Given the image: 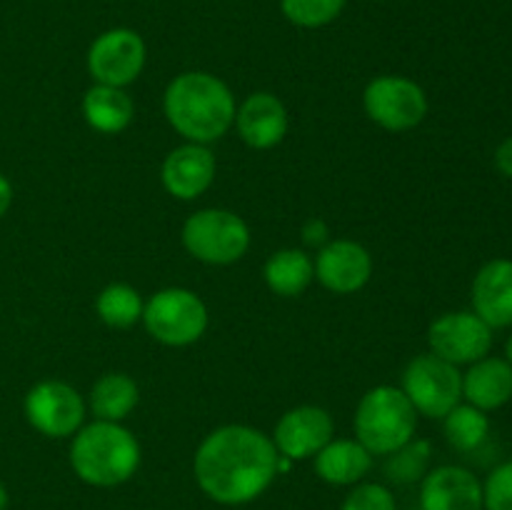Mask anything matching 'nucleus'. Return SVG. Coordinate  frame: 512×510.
<instances>
[{"label": "nucleus", "mask_w": 512, "mask_h": 510, "mask_svg": "<svg viewBox=\"0 0 512 510\" xmlns=\"http://www.w3.org/2000/svg\"><path fill=\"white\" fill-rule=\"evenodd\" d=\"M273 438L250 425H223L200 443L193 460L195 483L220 505L260 498L278 475Z\"/></svg>", "instance_id": "nucleus-1"}, {"label": "nucleus", "mask_w": 512, "mask_h": 510, "mask_svg": "<svg viewBox=\"0 0 512 510\" xmlns=\"http://www.w3.org/2000/svg\"><path fill=\"white\" fill-rule=\"evenodd\" d=\"M235 98L228 85L203 70L180 73L163 95V113L170 128L188 143L210 145L235 123Z\"/></svg>", "instance_id": "nucleus-2"}, {"label": "nucleus", "mask_w": 512, "mask_h": 510, "mask_svg": "<svg viewBox=\"0 0 512 510\" xmlns=\"http://www.w3.org/2000/svg\"><path fill=\"white\" fill-rule=\"evenodd\" d=\"M70 465L83 483L115 488L133 478L140 468V443L120 423L95 420L73 435Z\"/></svg>", "instance_id": "nucleus-3"}, {"label": "nucleus", "mask_w": 512, "mask_h": 510, "mask_svg": "<svg viewBox=\"0 0 512 510\" xmlns=\"http://www.w3.org/2000/svg\"><path fill=\"white\" fill-rule=\"evenodd\" d=\"M358 443L373 455H390L415 438L418 410L395 385H375L360 398L353 418Z\"/></svg>", "instance_id": "nucleus-4"}, {"label": "nucleus", "mask_w": 512, "mask_h": 510, "mask_svg": "<svg viewBox=\"0 0 512 510\" xmlns=\"http://www.w3.org/2000/svg\"><path fill=\"white\" fill-rule=\"evenodd\" d=\"M180 238L195 260L208 265L238 263L250 248V230L245 220L223 208H205L190 215Z\"/></svg>", "instance_id": "nucleus-5"}, {"label": "nucleus", "mask_w": 512, "mask_h": 510, "mask_svg": "<svg viewBox=\"0 0 512 510\" xmlns=\"http://www.w3.org/2000/svg\"><path fill=\"white\" fill-rule=\"evenodd\" d=\"M143 325L158 343L185 348L208 330V308L188 288L158 290L143 308Z\"/></svg>", "instance_id": "nucleus-6"}, {"label": "nucleus", "mask_w": 512, "mask_h": 510, "mask_svg": "<svg viewBox=\"0 0 512 510\" xmlns=\"http://www.w3.org/2000/svg\"><path fill=\"white\" fill-rule=\"evenodd\" d=\"M418 415L443 420L463 400V373L458 365L433 353L418 355L403 370L400 385Z\"/></svg>", "instance_id": "nucleus-7"}, {"label": "nucleus", "mask_w": 512, "mask_h": 510, "mask_svg": "<svg viewBox=\"0 0 512 510\" xmlns=\"http://www.w3.org/2000/svg\"><path fill=\"white\" fill-rule=\"evenodd\" d=\"M365 115L390 133L418 128L428 115V95L415 80L403 75H380L365 85Z\"/></svg>", "instance_id": "nucleus-8"}, {"label": "nucleus", "mask_w": 512, "mask_h": 510, "mask_svg": "<svg viewBox=\"0 0 512 510\" xmlns=\"http://www.w3.org/2000/svg\"><path fill=\"white\" fill-rule=\"evenodd\" d=\"M25 418L45 438H68L83 428L85 400L63 380L35 383L25 395Z\"/></svg>", "instance_id": "nucleus-9"}, {"label": "nucleus", "mask_w": 512, "mask_h": 510, "mask_svg": "<svg viewBox=\"0 0 512 510\" xmlns=\"http://www.w3.org/2000/svg\"><path fill=\"white\" fill-rule=\"evenodd\" d=\"M145 68V43L135 30L113 28L90 43L88 73L98 85L125 88L135 83Z\"/></svg>", "instance_id": "nucleus-10"}, {"label": "nucleus", "mask_w": 512, "mask_h": 510, "mask_svg": "<svg viewBox=\"0 0 512 510\" xmlns=\"http://www.w3.org/2000/svg\"><path fill=\"white\" fill-rule=\"evenodd\" d=\"M430 353L453 365H473L493 348V328L473 310L445 313L428 328Z\"/></svg>", "instance_id": "nucleus-11"}, {"label": "nucleus", "mask_w": 512, "mask_h": 510, "mask_svg": "<svg viewBox=\"0 0 512 510\" xmlns=\"http://www.w3.org/2000/svg\"><path fill=\"white\" fill-rule=\"evenodd\" d=\"M333 440V418L318 405H298L278 420L273 433L275 450L290 460L315 458Z\"/></svg>", "instance_id": "nucleus-12"}, {"label": "nucleus", "mask_w": 512, "mask_h": 510, "mask_svg": "<svg viewBox=\"0 0 512 510\" xmlns=\"http://www.w3.org/2000/svg\"><path fill=\"white\" fill-rule=\"evenodd\" d=\"M313 265L318 283L335 295L358 293L373 275V258L355 240H330Z\"/></svg>", "instance_id": "nucleus-13"}, {"label": "nucleus", "mask_w": 512, "mask_h": 510, "mask_svg": "<svg viewBox=\"0 0 512 510\" xmlns=\"http://www.w3.org/2000/svg\"><path fill=\"white\" fill-rule=\"evenodd\" d=\"M420 510H483V483L463 465H440L420 480Z\"/></svg>", "instance_id": "nucleus-14"}, {"label": "nucleus", "mask_w": 512, "mask_h": 510, "mask_svg": "<svg viewBox=\"0 0 512 510\" xmlns=\"http://www.w3.org/2000/svg\"><path fill=\"white\" fill-rule=\"evenodd\" d=\"M163 188L178 200H195L213 185L215 155L208 145L185 143L170 150L160 168Z\"/></svg>", "instance_id": "nucleus-15"}, {"label": "nucleus", "mask_w": 512, "mask_h": 510, "mask_svg": "<svg viewBox=\"0 0 512 510\" xmlns=\"http://www.w3.org/2000/svg\"><path fill=\"white\" fill-rule=\"evenodd\" d=\"M240 140L253 150H270L288 135V110L273 93H253L235 110Z\"/></svg>", "instance_id": "nucleus-16"}, {"label": "nucleus", "mask_w": 512, "mask_h": 510, "mask_svg": "<svg viewBox=\"0 0 512 510\" xmlns=\"http://www.w3.org/2000/svg\"><path fill=\"white\" fill-rule=\"evenodd\" d=\"M473 313L493 330L512 325V260H488L473 280Z\"/></svg>", "instance_id": "nucleus-17"}, {"label": "nucleus", "mask_w": 512, "mask_h": 510, "mask_svg": "<svg viewBox=\"0 0 512 510\" xmlns=\"http://www.w3.org/2000/svg\"><path fill=\"white\" fill-rule=\"evenodd\" d=\"M463 398L483 413L503 408L512 398V365L493 355L475 360L463 373Z\"/></svg>", "instance_id": "nucleus-18"}, {"label": "nucleus", "mask_w": 512, "mask_h": 510, "mask_svg": "<svg viewBox=\"0 0 512 510\" xmlns=\"http://www.w3.org/2000/svg\"><path fill=\"white\" fill-rule=\"evenodd\" d=\"M373 468V453L358 440L333 438L315 453V473L330 485H355Z\"/></svg>", "instance_id": "nucleus-19"}, {"label": "nucleus", "mask_w": 512, "mask_h": 510, "mask_svg": "<svg viewBox=\"0 0 512 510\" xmlns=\"http://www.w3.org/2000/svg\"><path fill=\"white\" fill-rule=\"evenodd\" d=\"M83 115L93 130L115 135L128 128L135 115V105L125 88L95 83L83 98Z\"/></svg>", "instance_id": "nucleus-20"}, {"label": "nucleus", "mask_w": 512, "mask_h": 510, "mask_svg": "<svg viewBox=\"0 0 512 510\" xmlns=\"http://www.w3.org/2000/svg\"><path fill=\"white\" fill-rule=\"evenodd\" d=\"M140 400L138 383L125 373H105L103 378L95 380L90 390L88 408L93 410L95 420H108V423H120L135 410Z\"/></svg>", "instance_id": "nucleus-21"}, {"label": "nucleus", "mask_w": 512, "mask_h": 510, "mask_svg": "<svg viewBox=\"0 0 512 510\" xmlns=\"http://www.w3.org/2000/svg\"><path fill=\"white\" fill-rule=\"evenodd\" d=\"M265 285L273 290L280 298H295V295L305 293L308 285L315 278V265L308 253L295 248L278 250L268 258L263 268Z\"/></svg>", "instance_id": "nucleus-22"}, {"label": "nucleus", "mask_w": 512, "mask_h": 510, "mask_svg": "<svg viewBox=\"0 0 512 510\" xmlns=\"http://www.w3.org/2000/svg\"><path fill=\"white\" fill-rule=\"evenodd\" d=\"M443 433L450 448H455L458 453H473L488 440L490 420L483 410L468 403H458L443 418Z\"/></svg>", "instance_id": "nucleus-23"}, {"label": "nucleus", "mask_w": 512, "mask_h": 510, "mask_svg": "<svg viewBox=\"0 0 512 510\" xmlns=\"http://www.w3.org/2000/svg\"><path fill=\"white\" fill-rule=\"evenodd\" d=\"M143 308V298L128 283H110L108 288L100 290L98 300H95V313H98V318L108 328L115 330L133 328L143 318Z\"/></svg>", "instance_id": "nucleus-24"}, {"label": "nucleus", "mask_w": 512, "mask_h": 510, "mask_svg": "<svg viewBox=\"0 0 512 510\" xmlns=\"http://www.w3.org/2000/svg\"><path fill=\"white\" fill-rule=\"evenodd\" d=\"M430 458H433V445L425 438H413L385 460V478L395 485H413L425 478Z\"/></svg>", "instance_id": "nucleus-25"}, {"label": "nucleus", "mask_w": 512, "mask_h": 510, "mask_svg": "<svg viewBox=\"0 0 512 510\" xmlns=\"http://www.w3.org/2000/svg\"><path fill=\"white\" fill-rule=\"evenodd\" d=\"M348 0H280L285 18L298 28H323L343 13Z\"/></svg>", "instance_id": "nucleus-26"}, {"label": "nucleus", "mask_w": 512, "mask_h": 510, "mask_svg": "<svg viewBox=\"0 0 512 510\" xmlns=\"http://www.w3.org/2000/svg\"><path fill=\"white\" fill-rule=\"evenodd\" d=\"M340 510H398V505H395V495L385 485L360 483L350 490Z\"/></svg>", "instance_id": "nucleus-27"}, {"label": "nucleus", "mask_w": 512, "mask_h": 510, "mask_svg": "<svg viewBox=\"0 0 512 510\" xmlns=\"http://www.w3.org/2000/svg\"><path fill=\"white\" fill-rule=\"evenodd\" d=\"M483 510H512V460L498 465L483 483Z\"/></svg>", "instance_id": "nucleus-28"}, {"label": "nucleus", "mask_w": 512, "mask_h": 510, "mask_svg": "<svg viewBox=\"0 0 512 510\" xmlns=\"http://www.w3.org/2000/svg\"><path fill=\"white\" fill-rule=\"evenodd\" d=\"M300 235H303V243L310 245V248H323L325 243H330V240H328L330 230H328V223H325L323 218L305 220Z\"/></svg>", "instance_id": "nucleus-29"}, {"label": "nucleus", "mask_w": 512, "mask_h": 510, "mask_svg": "<svg viewBox=\"0 0 512 510\" xmlns=\"http://www.w3.org/2000/svg\"><path fill=\"white\" fill-rule=\"evenodd\" d=\"M495 165L505 178L512 180V138H505L495 150Z\"/></svg>", "instance_id": "nucleus-30"}, {"label": "nucleus", "mask_w": 512, "mask_h": 510, "mask_svg": "<svg viewBox=\"0 0 512 510\" xmlns=\"http://www.w3.org/2000/svg\"><path fill=\"white\" fill-rule=\"evenodd\" d=\"M10 203H13V185H10V180L0 173V218L8 213Z\"/></svg>", "instance_id": "nucleus-31"}, {"label": "nucleus", "mask_w": 512, "mask_h": 510, "mask_svg": "<svg viewBox=\"0 0 512 510\" xmlns=\"http://www.w3.org/2000/svg\"><path fill=\"white\" fill-rule=\"evenodd\" d=\"M8 508V490H5V485L0 483V510Z\"/></svg>", "instance_id": "nucleus-32"}, {"label": "nucleus", "mask_w": 512, "mask_h": 510, "mask_svg": "<svg viewBox=\"0 0 512 510\" xmlns=\"http://www.w3.org/2000/svg\"><path fill=\"white\" fill-rule=\"evenodd\" d=\"M505 360L512 365V335L508 338V343H505Z\"/></svg>", "instance_id": "nucleus-33"}]
</instances>
